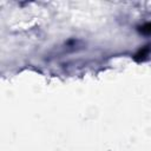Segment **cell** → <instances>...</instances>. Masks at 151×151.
Segmentation results:
<instances>
[{
  "label": "cell",
  "instance_id": "1",
  "mask_svg": "<svg viewBox=\"0 0 151 151\" xmlns=\"http://www.w3.org/2000/svg\"><path fill=\"white\" fill-rule=\"evenodd\" d=\"M140 32L146 33V34H150V33H151V24H147V25L140 27Z\"/></svg>",
  "mask_w": 151,
  "mask_h": 151
}]
</instances>
